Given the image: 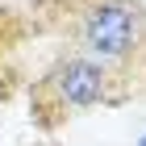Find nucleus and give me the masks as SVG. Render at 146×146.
<instances>
[{"instance_id": "nucleus-1", "label": "nucleus", "mask_w": 146, "mask_h": 146, "mask_svg": "<svg viewBox=\"0 0 146 146\" xmlns=\"http://www.w3.org/2000/svg\"><path fill=\"white\" fill-rule=\"evenodd\" d=\"M71 50L109 67L134 96V79H146V4L142 0H79L71 17Z\"/></svg>"}, {"instance_id": "nucleus-3", "label": "nucleus", "mask_w": 146, "mask_h": 146, "mask_svg": "<svg viewBox=\"0 0 146 146\" xmlns=\"http://www.w3.org/2000/svg\"><path fill=\"white\" fill-rule=\"evenodd\" d=\"M138 146H146V134H142V138H138Z\"/></svg>"}, {"instance_id": "nucleus-2", "label": "nucleus", "mask_w": 146, "mask_h": 146, "mask_svg": "<svg viewBox=\"0 0 146 146\" xmlns=\"http://www.w3.org/2000/svg\"><path fill=\"white\" fill-rule=\"evenodd\" d=\"M125 100H129L125 84L79 50H63L29 88V113L42 129H58L63 121H71L79 113L113 109Z\"/></svg>"}]
</instances>
